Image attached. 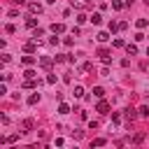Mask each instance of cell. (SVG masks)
Instances as JSON below:
<instances>
[{
  "label": "cell",
  "instance_id": "1",
  "mask_svg": "<svg viewBox=\"0 0 149 149\" xmlns=\"http://www.w3.org/2000/svg\"><path fill=\"white\" fill-rule=\"evenodd\" d=\"M70 5H72V7H77V9H89V7H91L89 0H70Z\"/></svg>",
  "mask_w": 149,
  "mask_h": 149
},
{
  "label": "cell",
  "instance_id": "2",
  "mask_svg": "<svg viewBox=\"0 0 149 149\" xmlns=\"http://www.w3.org/2000/svg\"><path fill=\"white\" fill-rule=\"evenodd\" d=\"M98 56L103 58V63H109V51L107 49H98Z\"/></svg>",
  "mask_w": 149,
  "mask_h": 149
},
{
  "label": "cell",
  "instance_id": "3",
  "mask_svg": "<svg viewBox=\"0 0 149 149\" xmlns=\"http://www.w3.org/2000/svg\"><path fill=\"white\" fill-rule=\"evenodd\" d=\"M28 9H30L33 14H40V12H42V5H37V3H30V5H28Z\"/></svg>",
  "mask_w": 149,
  "mask_h": 149
},
{
  "label": "cell",
  "instance_id": "4",
  "mask_svg": "<svg viewBox=\"0 0 149 149\" xmlns=\"http://www.w3.org/2000/svg\"><path fill=\"white\" fill-rule=\"evenodd\" d=\"M40 65H42V68H51V58H49V56H42V58H40Z\"/></svg>",
  "mask_w": 149,
  "mask_h": 149
},
{
  "label": "cell",
  "instance_id": "5",
  "mask_svg": "<svg viewBox=\"0 0 149 149\" xmlns=\"http://www.w3.org/2000/svg\"><path fill=\"white\" fill-rule=\"evenodd\" d=\"M93 96H96V98H103V96H105V89H103V86H96V89H93Z\"/></svg>",
  "mask_w": 149,
  "mask_h": 149
},
{
  "label": "cell",
  "instance_id": "6",
  "mask_svg": "<svg viewBox=\"0 0 149 149\" xmlns=\"http://www.w3.org/2000/svg\"><path fill=\"white\" fill-rule=\"evenodd\" d=\"M35 49H37V40H33V42H28V44H26V51H28V54H33Z\"/></svg>",
  "mask_w": 149,
  "mask_h": 149
},
{
  "label": "cell",
  "instance_id": "7",
  "mask_svg": "<svg viewBox=\"0 0 149 149\" xmlns=\"http://www.w3.org/2000/svg\"><path fill=\"white\" fill-rule=\"evenodd\" d=\"M26 26H28V28H35V26H37V19H35V16H28V19H26Z\"/></svg>",
  "mask_w": 149,
  "mask_h": 149
},
{
  "label": "cell",
  "instance_id": "8",
  "mask_svg": "<svg viewBox=\"0 0 149 149\" xmlns=\"http://www.w3.org/2000/svg\"><path fill=\"white\" fill-rule=\"evenodd\" d=\"M98 112H100V114H107V103H105V100L98 103Z\"/></svg>",
  "mask_w": 149,
  "mask_h": 149
},
{
  "label": "cell",
  "instance_id": "9",
  "mask_svg": "<svg viewBox=\"0 0 149 149\" xmlns=\"http://www.w3.org/2000/svg\"><path fill=\"white\" fill-rule=\"evenodd\" d=\"M135 117H138V114H135V109H133V107H128V109H126V119H130V121H133Z\"/></svg>",
  "mask_w": 149,
  "mask_h": 149
},
{
  "label": "cell",
  "instance_id": "10",
  "mask_svg": "<svg viewBox=\"0 0 149 149\" xmlns=\"http://www.w3.org/2000/svg\"><path fill=\"white\" fill-rule=\"evenodd\" d=\"M112 7H114V9H123L126 3H121V0H112Z\"/></svg>",
  "mask_w": 149,
  "mask_h": 149
},
{
  "label": "cell",
  "instance_id": "11",
  "mask_svg": "<svg viewBox=\"0 0 149 149\" xmlns=\"http://www.w3.org/2000/svg\"><path fill=\"white\" fill-rule=\"evenodd\" d=\"M28 103L30 105H37V103H40V93H33V96L28 98Z\"/></svg>",
  "mask_w": 149,
  "mask_h": 149
},
{
  "label": "cell",
  "instance_id": "12",
  "mask_svg": "<svg viewBox=\"0 0 149 149\" xmlns=\"http://www.w3.org/2000/svg\"><path fill=\"white\" fill-rule=\"evenodd\" d=\"M126 51H128V56H135V54H138V47H135V44H128Z\"/></svg>",
  "mask_w": 149,
  "mask_h": 149
},
{
  "label": "cell",
  "instance_id": "13",
  "mask_svg": "<svg viewBox=\"0 0 149 149\" xmlns=\"http://www.w3.org/2000/svg\"><path fill=\"white\" fill-rule=\"evenodd\" d=\"M51 30H54V33H63V30H65V26H63V23H54V26H51Z\"/></svg>",
  "mask_w": 149,
  "mask_h": 149
},
{
  "label": "cell",
  "instance_id": "14",
  "mask_svg": "<svg viewBox=\"0 0 149 149\" xmlns=\"http://www.w3.org/2000/svg\"><path fill=\"white\" fill-rule=\"evenodd\" d=\"M21 63H23V65H33V63H35V58H33V56H23Z\"/></svg>",
  "mask_w": 149,
  "mask_h": 149
},
{
  "label": "cell",
  "instance_id": "15",
  "mask_svg": "<svg viewBox=\"0 0 149 149\" xmlns=\"http://www.w3.org/2000/svg\"><path fill=\"white\" fill-rule=\"evenodd\" d=\"M103 144H107V140H103V138H98V140L91 142V147H103Z\"/></svg>",
  "mask_w": 149,
  "mask_h": 149
},
{
  "label": "cell",
  "instance_id": "16",
  "mask_svg": "<svg viewBox=\"0 0 149 149\" xmlns=\"http://www.w3.org/2000/svg\"><path fill=\"white\" fill-rule=\"evenodd\" d=\"M138 112H140V117H149V107H147V105H142Z\"/></svg>",
  "mask_w": 149,
  "mask_h": 149
},
{
  "label": "cell",
  "instance_id": "17",
  "mask_svg": "<svg viewBox=\"0 0 149 149\" xmlns=\"http://www.w3.org/2000/svg\"><path fill=\"white\" fill-rule=\"evenodd\" d=\"M84 96V89L82 86H74V98H82Z\"/></svg>",
  "mask_w": 149,
  "mask_h": 149
},
{
  "label": "cell",
  "instance_id": "18",
  "mask_svg": "<svg viewBox=\"0 0 149 149\" xmlns=\"http://www.w3.org/2000/svg\"><path fill=\"white\" fill-rule=\"evenodd\" d=\"M107 40H109L107 33H98V42H107Z\"/></svg>",
  "mask_w": 149,
  "mask_h": 149
},
{
  "label": "cell",
  "instance_id": "19",
  "mask_svg": "<svg viewBox=\"0 0 149 149\" xmlns=\"http://www.w3.org/2000/svg\"><path fill=\"white\" fill-rule=\"evenodd\" d=\"M147 26H149L147 19H138V28H147Z\"/></svg>",
  "mask_w": 149,
  "mask_h": 149
},
{
  "label": "cell",
  "instance_id": "20",
  "mask_svg": "<svg viewBox=\"0 0 149 149\" xmlns=\"http://www.w3.org/2000/svg\"><path fill=\"white\" fill-rule=\"evenodd\" d=\"M89 21H91V23H100V21H103V19H100V14H93V16L89 19Z\"/></svg>",
  "mask_w": 149,
  "mask_h": 149
},
{
  "label": "cell",
  "instance_id": "21",
  "mask_svg": "<svg viewBox=\"0 0 149 149\" xmlns=\"http://www.w3.org/2000/svg\"><path fill=\"white\" fill-rule=\"evenodd\" d=\"M44 35V30H40V28H35V33H33V40H37V37H42Z\"/></svg>",
  "mask_w": 149,
  "mask_h": 149
},
{
  "label": "cell",
  "instance_id": "22",
  "mask_svg": "<svg viewBox=\"0 0 149 149\" xmlns=\"http://www.w3.org/2000/svg\"><path fill=\"white\" fill-rule=\"evenodd\" d=\"M58 112H61V114H68L70 107H68V105H61V107H58Z\"/></svg>",
  "mask_w": 149,
  "mask_h": 149
},
{
  "label": "cell",
  "instance_id": "23",
  "mask_svg": "<svg viewBox=\"0 0 149 149\" xmlns=\"http://www.w3.org/2000/svg\"><path fill=\"white\" fill-rule=\"evenodd\" d=\"M86 21H89V19H86L84 14H79V16H77V23H86Z\"/></svg>",
  "mask_w": 149,
  "mask_h": 149
},
{
  "label": "cell",
  "instance_id": "24",
  "mask_svg": "<svg viewBox=\"0 0 149 149\" xmlns=\"http://www.w3.org/2000/svg\"><path fill=\"white\" fill-rule=\"evenodd\" d=\"M23 74H26V79H33V77H35V72H33V70H26Z\"/></svg>",
  "mask_w": 149,
  "mask_h": 149
},
{
  "label": "cell",
  "instance_id": "25",
  "mask_svg": "<svg viewBox=\"0 0 149 149\" xmlns=\"http://www.w3.org/2000/svg\"><path fill=\"white\" fill-rule=\"evenodd\" d=\"M63 42H65V47H72V44H74V40H72V37H65Z\"/></svg>",
  "mask_w": 149,
  "mask_h": 149
},
{
  "label": "cell",
  "instance_id": "26",
  "mask_svg": "<svg viewBox=\"0 0 149 149\" xmlns=\"http://www.w3.org/2000/svg\"><path fill=\"white\" fill-rule=\"evenodd\" d=\"M23 126H26V130H30V128H33V121H30V119H26V121H23Z\"/></svg>",
  "mask_w": 149,
  "mask_h": 149
},
{
  "label": "cell",
  "instance_id": "27",
  "mask_svg": "<svg viewBox=\"0 0 149 149\" xmlns=\"http://www.w3.org/2000/svg\"><path fill=\"white\" fill-rule=\"evenodd\" d=\"M14 5H26V0H12Z\"/></svg>",
  "mask_w": 149,
  "mask_h": 149
},
{
  "label": "cell",
  "instance_id": "28",
  "mask_svg": "<svg viewBox=\"0 0 149 149\" xmlns=\"http://www.w3.org/2000/svg\"><path fill=\"white\" fill-rule=\"evenodd\" d=\"M147 56H149V47H147Z\"/></svg>",
  "mask_w": 149,
  "mask_h": 149
}]
</instances>
